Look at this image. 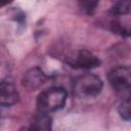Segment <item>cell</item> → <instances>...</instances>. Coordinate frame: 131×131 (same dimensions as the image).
Instances as JSON below:
<instances>
[{
	"instance_id": "6da1fadb",
	"label": "cell",
	"mask_w": 131,
	"mask_h": 131,
	"mask_svg": "<svg viewBox=\"0 0 131 131\" xmlns=\"http://www.w3.org/2000/svg\"><path fill=\"white\" fill-rule=\"evenodd\" d=\"M68 93L61 87H51L42 91L37 97V108L41 113L49 114L63 107Z\"/></svg>"
},
{
	"instance_id": "7a4b0ae2",
	"label": "cell",
	"mask_w": 131,
	"mask_h": 131,
	"mask_svg": "<svg viewBox=\"0 0 131 131\" xmlns=\"http://www.w3.org/2000/svg\"><path fill=\"white\" fill-rule=\"evenodd\" d=\"M102 86V81L97 75L84 74L75 79L73 89L80 97H94L100 93Z\"/></svg>"
},
{
	"instance_id": "3957f363",
	"label": "cell",
	"mask_w": 131,
	"mask_h": 131,
	"mask_svg": "<svg viewBox=\"0 0 131 131\" xmlns=\"http://www.w3.org/2000/svg\"><path fill=\"white\" fill-rule=\"evenodd\" d=\"M66 62L74 68V69H83V70H89L94 69L96 67H99L100 60L97 56L92 54L88 50H78L71 54H69L66 58Z\"/></svg>"
},
{
	"instance_id": "277c9868",
	"label": "cell",
	"mask_w": 131,
	"mask_h": 131,
	"mask_svg": "<svg viewBox=\"0 0 131 131\" xmlns=\"http://www.w3.org/2000/svg\"><path fill=\"white\" fill-rule=\"evenodd\" d=\"M131 72L128 67H118L108 74V82L116 91L129 90L131 84Z\"/></svg>"
},
{
	"instance_id": "5b68a950",
	"label": "cell",
	"mask_w": 131,
	"mask_h": 131,
	"mask_svg": "<svg viewBox=\"0 0 131 131\" xmlns=\"http://www.w3.org/2000/svg\"><path fill=\"white\" fill-rule=\"evenodd\" d=\"M45 81H46V76L44 72L38 67H34L28 70L24 74V77L21 79L23 86L29 90L38 89Z\"/></svg>"
},
{
	"instance_id": "8992f818",
	"label": "cell",
	"mask_w": 131,
	"mask_h": 131,
	"mask_svg": "<svg viewBox=\"0 0 131 131\" xmlns=\"http://www.w3.org/2000/svg\"><path fill=\"white\" fill-rule=\"evenodd\" d=\"M19 99L16 87L7 81L0 82V105H12Z\"/></svg>"
},
{
	"instance_id": "52a82bcc",
	"label": "cell",
	"mask_w": 131,
	"mask_h": 131,
	"mask_svg": "<svg viewBox=\"0 0 131 131\" xmlns=\"http://www.w3.org/2000/svg\"><path fill=\"white\" fill-rule=\"evenodd\" d=\"M51 122H52V120L48 116V114L39 112V115L35 118L30 129H33V130H50L51 129Z\"/></svg>"
},
{
	"instance_id": "ba28073f",
	"label": "cell",
	"mask_w": 131,
	"mask_h": 131,
	"mask_svg": "<svg viewBox=\"0 0 131 131\" xmlns=\"http://www.w3.org/2000/svg\"><path fill=\"white\" fill-rule=\"evenodd\" d=\"M130 11V0H117L111 8V13L114 15H124Z\"/></svg>"
},
{
	"instance_id": "9c48e42d",
	"label": "cell",
	"mask_w": 131,
	"mask_h": 131,
	"mask_svg": "<svg viewBox=\"0 0 131 131\" xmlns=\"http://www.w3.org/2000/svg\"><path fill=\"white\" fill-rule=\"evenodd\" d=\"M98 2L99 0H78L79 7L87 14H92L95 11Z\"/></svg>"
},
{
	"instance_id": "30bf717a",
	"label": "cell",
	"mask_w": 131,
	"mask_h": 131,
	"mask_svg": "<svg viewBox=\"0 0 131 131\" xmlns=\"http://www.w3.org/2000/svg\"><path fill=\"white\" fill-rule=\"evenodd\" d=\"M130 106H131V104H130V98L129 97L124 99L119 105V114L122 117V119H124L125 121H129L131 118Z\"/></svg>"
},
{
	"instance_id": "8fae6325",
	"label": "cell",
	"mask_w": 131,
	"mask_h": 131,
	"mask_svg": "<svg viewBox=\"0 0 131 131\" xmlns=\"http://www.w3.org/2000/svg\"><path fill=\"white\" fill-rule=\"evenodd\" d=\"M13 0H0V7H3L9 3H11Z\"/></svg>"
}]
</instances>
